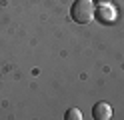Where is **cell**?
I'll use <instances>...</instances> for the list:
<instances>
[{
    "instance_id": "3",
    "label": "cell",
    "mask_w": 124,
    "mask_h": 120,
    "mask_svg": "<svg viewBox=\"0 0 124 120\" xmlns=\"http://www.w3.org/2000/svg\"><path fill=\"white\" fill-rule=\"evenodd\" d=\"M96 16H98V18L100 20H102V22H114V8L110 6V2H108V4H98V8H96Z\"/></svg>"
},
{
    "instance_id": "5",
    "label": "cell",
    "mask_w": 124,
    "mask_h": 120,
    "mask_svg": "<svg viewBox=\"0 0 124 120\" xmlns=\"http://www.w3.org/2000/svg\"><path fill=\"white\" fill-rule=\"evenodd\" d=\"M110 0H94V4H108Z\"/></svg>"
},
{
    "instance_id": "2",
    "label": "cell",
    "mask_w": 124,
    "mask_h": 120,
    "mask_svg": "<svg viewBox=\"0 0 124 120\" xmlns=\"http://www.w3.org/2000/svg\"><path fill=\"white\" fill-rule=\"evenodd\" d=\"M92 116H94L96 120H108V118H112V108H110V104H106V102L94 104V108H92Z\"/></svg>"
},
{
    "instance_id": "4",
    "label": "cell",
    "mask_w": 124,
    "mask_h": 120,
    "mask_svg": "<svg viewBox=\"0 0 124 120\" xmlns=\"http://www.w3.org/2000/svg\"><path fill=\"white\" fill-rule=\"evenodd\" d=\"M64 118H66V120H80V118H82V112H80L78 108H70V110L66 112Z\"/></svg>"
},
{
    "instance_id": "1",
    "label": "cell",
    "mask_w": 124,
    "mask_h": 120,
    "mask_svg": "<svg viewBox=\"0 0 124 120\" xmlns=\"http://www.w3.org/2000/svg\"><path fill=\"white\" fill-rule=\"evenodd\" d=\"M70 16L78 24H88L96 16V4L94 0H76L70 8Z\"/></svg>"
}]
</instances>
